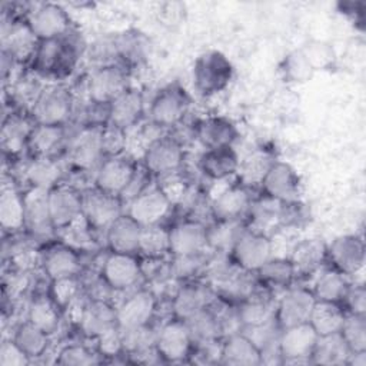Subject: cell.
Here are the masks:
<instances>
[{
  "label": "cell",
  "mask_w": 366,
  "mask_h": 366,
  "mask_svg": "<svg viewBox=\"0 0 366 366\" xmlns=\"http://www.w3.org/2000/svg\"><path fill=\"white\" fill-rule=\"evenodd\" d=\"M34 124L36 123L30 114H21L17 112L6 114L0 132V144L3 153L13 157L26 150Z\"/></svg>",
  "instance_id": "28"
},
{
  "label": "cell",
  "mask_w": 366,
  "mask_h": 366,
  "mask_svg": "<svg viewBox=\"0 0 366 366\" xmlns=\"http://www.w3.org/2000/svg\"><path fill=\"white\" fill-rule=\"evenodd\" d=\"M283 209L285 203L262 194L260 197L253 199L244 217L246 226L269 234L270 229L283 226Z\"/></svg>",
  "instance_id": "32"
},
{
  "label": "cell",
  "mask_w": 366,
  "mask_h": 366,
  "mask_svg": "<svg viewBox=\"0 0 366 366\" xmlns=\"http://www.w3.org/2000/svg\"><path fill=\"white\" fill-rule=\"evenodd\" d=\"M0 226L4 233L24 230V199L23 193L6 182L0 190Z\"/></svg>",
  "instance_id": "34"
},
{
  "label": "cell",
  "mask_w": 366,
  "mask_h": 366,
  "mask_svg": "<svg viewBox=\"0 0 366 366\" xmlns=\"http://www.w3.org/2000/svg\"><path fill=\"white\" fill-rule=\"evenodd\" d=\"M260 286L267 289H287L293 285L296 274L289 257H270L256 273Z\"/></svg>",
  "instance_id": "41"
},
{
  "label": "cell",
  "mask_w": 366,
  "mask_h": 366,
  "mask_svg": "<svg viewBox=\"0 0 366 366\" xmlns=\"http://www.w3.org/2000/svg\"><path fill=\"white\" fill-rule=\"evenodd\" d=\"M170 254L189 256L209 250L207 224L196 217H187L169 227Z\"/></svg>",
  "instance_id": "20"
},
{
  "label": "cell",
  "mask_w": 366,
  "mask_h": 366,
  "mask_svg": "<svg viewBox=\"0 0 366 366\" xmlns=\"http://www.w3.org/2000/svg\"><path fill=\"white\" fill-rule=\"evenodd\" d=\"M174 203L160 184H150L127 202L126 213L140 226L162 224L170 214Z\"/></svg>",
  "instance_id": "11"
},
{
  "label": "cell",
  "mask_w": 366,
  "mask_h": 366,
  "mask_svg": "<svg viewBox=\"0 0 366 366\" xmlns=\"http://www.w3.org/2000/svg\"><path fill=\"white\" fill-rule=\"evenodd\" d=\"M81 216L92 230L106 232L107 227L126 212L123 209L124 202L120 196L106 193L94 186L81 190Z\"/></svg>",
  "instance_id": "9"
},
{
  "label": "cell",
  "mask_w": 366,
  "mask_h": 366,
  "mask_svg": "<svg viewBox=\"0 0 366 366\" xmlns=\"http://www.w3.org/2000/svg\"><path fill=\"white\" fill-rule=\"evenodd\" d=\"M74 112V97L64 84H47L39 93L30 109V116L37 124L66 126Z\"/></svg>",
  "instance_id": "3"
},
{
  "label": "cell",
  "mask_w": 366,
  "mask_h": 366,
  "mask_svg": "<svg viewBox=\"0 0 366 366\" xmlns=\"http://www.w3.org/2000/svg\"><path fill=\"white\" fill-rule=\"evenodd\" d=\"M140 232L142 226L124 212L104 232L106 244L110 252L137 254Z\"/></svg>",
  "instance_id": "33"
},
{
  "label": "cell",
  "mask_w": 366,
  "mask_h": 366,
  "mask_svg": "<svg viewBox=\"0 0 366 366\" xmlns=\"http://www.w3.org/2000/svg\"><path fill=\"white\" fill-rule=\"evenodd\" d=\"M63 312L60 307L51 300V297L46 295L34 296L27 306V320L43 329L49 335H53L60 325Z\"/></svg>",
  "instance_id": "45"
},
{
  "label": "cell",
  "mask_w": 366,
  "mask_h": 366,
  "mask_svg": "<svg viewBox=\"0 0 366 366\" xmlns=\"http://www.w3.org/2000/svg\"><path fill=\"white\" fill-rule=\"evenodd\" d=\"M296 277L317 273L326 262V244L319 239H306L297 243L290 254Z\"/></svg>",
  "instance_id": "35"
},
{
  "label": "cell",
  "mask_w": 366,
  "mask_h": 366,
  "mask_svg": "<svg viewBox=\"0 0 366 366\" xmlns=\"http://www.w3.org/2000/svg\"><path fill=\"white\" fill-rule=\"evenodd\" d=\"M26 23L39 40H53L69 34L71 21L64 7L57 3H39L27 11Z\"/></svg>",
  "instance_id": "14"
},
{
  "label": "cell",
  "mask_w": 366,
  "mask_h": 366,
  "mask_svg": "<svg viewBox=\"0 0 366 366\" xmlns=\"http://www.w3.org/2000/svg\"><path fill=\"white\" fill-rule=\"evenodd\" d=\"M24 199V230H27L33 237H49L56 229L51 223L49 204H47V190L29 187L23 192Z\"/></svg>",
  "instance_id": "24"
},
{
  "label": "cell",
  "mask_w": 366,
  "mask_h": 366,
  "mask_svg": "<svg viewBox=\"0 0 366 366\" xmlns=\"http://www.w3.org/2000/svg\"><path fill=\"white\" fill-rule=\"evenodd\" d=\"M156 350L163 362H184L192 356L194 342L184 320L173 317L156 330Z\"/></svg>",
  "instance_id": "13"
},
{
  "label": "cell",
  "mask_w": 366,
  "mask_h": 366,
  "mask_svg": "<svg viewBox=\"0 0 366 366\" xmlns=\"http://www.w3.org/2000/svg\"><path fill=\"white\" fill-rule=\"evenodd\" d=\"M56 362L64 366H89L102 363L104 362V359L96 349H90L84 345L74 343L64 346L59 352Z\"/></svg>",
  "instance_id": "51"
},
{
  "label": "cell",
  "mask_w": 366,
  "mask_h": 366,
  "mask_svg": "<svg viewBox=\"0 0 366 366\" xmlns=\"http://www.w3.org/2000/svg\"><path fill=\"white\" fill-rule=\"evenodd\" d=\"M219 362L230 366H257L262 365V353L254 342L239 330L222 340Z\"/></svg>",
  "instance_id": "31"
},
{
  "label": "cell",
  "mask_w": 366,
  "mask_h": 366,
  "mask_svg": "<svg viewBox=\"0 0 366 366\" xmlns=\"http://www.w3.org/2000/svg\"><path fill=\"white\" fill-rule=\"evenodd\" d=\"M350 282L346 274L333 269L332 266H323L313 280V286L310 287L316 300L340 303Z\"/></svg>",
  "instance_id": "39"
},
{
  "label": "cell",
  "mask_w": 366,
  "mask_h": 366,
  "mask_svg": "<svg viewBox=\"0 0 366 366\" xmlns=\"http://www.w3.org/2000/svg\"><path fill=\"white\" fill-rule=\"evenodd\" d=\"M262 194L282 203L299 202L302 182L297 172L286 162L274 160L260 182Z\"/></svg>",
  "instance_id": "16"
},
{
  "label": "cell",
  "mask_w": 366,
  "mask_h": 366,
  "mask_svg": "<svg viewBox=\"0 0 366 366\" xmlns=\"http://www.w3.org/2000/svg\"><path fill=\"white\" fill-rule=\"evenodd\" d=\"M340 305L346 313L366 315V289L362 283H350Z\"/></svg>",
  "instance_id": "57"
},
{
  "label": "cell",
  "mask_w": 366,
  "mask_h": 366,
  "mask_svg": "<svg viewBox=\"0 0 366 366\" xmlns=\"http://www.w3.org/2000/svg\"><path fill=\"white\" fill-rule=\"evenodd\" d=\"M117 326V310L109 300L103 297H90L86 303L83 315L77 323L80 332L89 337L96 339L104 332Z\"/></svg>",
  "instance_id": "25"
},
{
  "label": "cell",
  "mask_w": 366,
  "mask_h": 366,
  "mask_svg": "<svg viewBox=\"0 0 366 366\" xmlns=\"http://www.w3.org/2000/svg\"><path fill=\"white\" fill-rule=\"evenodd\" d=\"M270 236L253 229H246L229 252L230 260L242 270L256 273L273 254Z\"/></svg>",
  "instance_id": "7"
},
{
  "label": "cell",
  "mask_w": 366,
  "mask_h": 366,
  "mask_svg": "<svg viewBox=\"0 0 366 366\" xmlns=\"http://www.w3.org/2000/svg\"><path fill=\"white\" fill-rule=\"evenodd\" d=\"M173 263L170 272L179 279H190L192 276L197 274L200 270L206 269L209 257L206 252L189 256H172Z\"/></svg>",
  "instance_id": "54"
},
{
  "label": "cell",
  "mask_w": 366,
  "mask_h": 366,
  "mask_svg": "<svg viewBox=\"0 0 366 366\" xmlns=\"http://www.w3.org/2000/svg\"><path fill=\"white\" fill-rule=\"evenodd\" d=\"M103 157V126H81L69 142V163L79 172H89L96 170Z\"/></svg>",
  "instance_id": "10"
},
{
  "label": "cell",
  "mask_w": 366,
  "mask_h": 366,
  "mask_svg": "<svg viewBox=\"0 0 366 366\" xmlns=\"http://www.w3.org/2000/svg\"><path fill=\"white\" fill-rule=\"evenodd\" d=\"M40 266L49 280L79 276L81 272V257L73 246L57 242L40 252Z\"/></svg>",
  "instance_id": "21"
},
{
  "label": "cell",
  "mask_w": 366,
  "mask_h": 366,
  "mask_svg": "<svg viewBox=\"0 0 366 366\" xmlns=\"http://www.w3.org/2000/svg\"><path fill=\"white\" fill-rule=\"evenodd\" d=\"M31 363L30 357L14 343V340L3 339L0 345V365L1 366H26Z\"/></svg>",
  "instance_id": "58"
},
{
  "label": "cell",
  "mask_w": 366,
  "mask_h": 366,
  "mask_svg": "<svg viewBox=\"0 0 366 366\" xmlns=\"http://www.w3.org/2000/svg\"><path fill=\"white\" fill-rule=\"evenodd\" d=\"M232 61L217 50L202 53L193 64V86L202 96H214L223 92L233 79Z\"/></svg>",
  "instance_id": "2"
},
{
  "label": "cell",
  "mask_w": 366,
  "mask_h": 366,
  "mask_svg": "<svg viewBox=\"0 0 366 366\" xmlns=\"http://www.w3.org/2000/svg\"><path fill=\"white\" fill-rule=\"evenodd\" d=\"M23 173L30 187L50 190L60 184L63 167L57 157H31Z\"/></svg>",
  "instance_id": "38"
},
{
  "label": "cell",
  "mask_w": 366,
  "mask_h": 366,
  "mask_svg": "<svg viewBox=\"0 0 366 366\" xmlns=\"http://www.w3.org/2000/svg\"><path fill=\"white\" fill-rule=\"evenodd\" d=\"M49 282L50 283L47 295L60 307L61 312H64L69 305H71L79 296H81V282L79 276L60 277Z\"/></svg>",
  "instance_id": "49"
},
{
  "label": "cell",
  "mask_w": 366,
  "mask_h": 366,
  "mask_svg": "<svg viewBox=\"0 0 366 366\" xmlns=\"http://www.w3.org/2000/svg\"><path fill=\"white\" fill-rule=\"evenodd\" d=\"M317 333L309 322L285 327L279 335V352L282 365L312 363V353L317 342Z\"/></svg>",
  "instance_id": "15"
},
{
  "label": "cell",
  "mask_w": 366,
  "mask_h": 366,
  "mask_svg": "<svg viewBox=\"0 0 366 366\" xmlns=\"http://www.w3.org/2000/svg\"><path fill=\"white\" fill-rule=\"evenodd\" d=\"M137 254L149 260H160L170 254L169 227L163 223L142 226Z\"/></svg>",
  "instance_id": "46"
},
{
  "label": "cell",
  "mask_w": 366,
  "mask_h": 366,
  "mask_svg": "<svg viewBox=\"0 0 366 366\" xmlns=\"http://www.w3.org/2000/svg\"><path fill=\"white\" fill-rule=\"evenodd\" d=\"M79 60V43L71 31L60 39L40 40L30 61L34 74L44 79H64L76 67Z\"/></svg>",
  "instance_id": "1"
},
{
  "label": "cell",
  "mask_w": 366,
  "mask_h": 366,
  "mask_svg": "<svg viewBox=\"0 0 366 366\" xmlns=\"http://www.w3.org/2000/svg\"><path fill=\"white\" fill-rule=\"evenodd\" d=\"M136 169V160L127 153L106 156L94 170L93 186L106 193L122 197L129 183L132 182Z\"/></svg>",
  "instance_id": "12"
},
{
  "label": "cell",
  "mask_w": 366,
  "mask_h": 366,
  "mask_svg": "<svg viewBox=\"0 0 366 366\" xmlns=\"http://www.w3.org/2000/svg\"><path fill=\"white\" fill-rule=\"evenodd\" d=\"M190 96L177 83L160 89L150 102L149 120L160 129H172L184 119L190 107Z\"/></svg>",
  "instance_id": "4"
},
{
  "label": "cell",
  "mask_w": 366,
  "mask_h": 366,
  "mask_svg": "<svg viewBox=\"0 0 366 366\" xmlns=\"http://www.w3.org/2000/svg\"><path fill=\"white\" fill-rule=\"evenodd\" d=\"M366 249L362 236L342 234L326 246V262L329 266L346 274H356L363 269Z\"/></svg>",
  "instance_id": "17"
},
{
  "label": "cell",
  "mask_w": 366,
  "mask_h": 366,
  "mask_svg": "<svg viewBox=\"0 0 366 366\" xmlns=\"http://www.w3.org/2000/svg\"><path fill=\"white\" fill-rule=\"evenodd\" d=\"M130 87L129 71L119 63H106L92 71L86 81L90 103L109 106L116 97Z\"/></svg>",
  "instance_id": "5"
},
{
  "label": "cell",
  "mask_w": 366,
  "mask_h": 366,
  "mask_svg": "<svg viewBox=\"0 0 366 366\" xmlns=\"http://www.w3.org/2000/svg\"><path fill=\"white\" fill-rule=\"evenodd\" d=\"M184 322L192 333L194 345L217 342L224 336L219 315L213 310V305L197 312Z\"/></svg>",
  "instance_id": "44"
},
{
  "label": "cell",
  "mask_w": 366,
  "mask_h": 366,
  "mask_svg": "<svg viewBox=\"0 0 366 366\" xmlns=\"http://www.w3.org/2000/svg\"><path fill=\"white\" fill-rule=\"evenodd\" d=\"M157 307L156 295L150 289H139L130 293L119 306L117 326L120 329H134L150 325Z\"/></svg>",
  "instance_id": "22"
},
{
  "label": "cell",
  "mask_w": 366,
  "mask_h": 366,
  "mask_svg": "<svg viewBox=\"0 0 366 366\" xmlns=\"http://www.w3.org/2000/svg\"><path fill=\"white\" fill-rule=\"evenodd\" d=\"M144 114V99L140 90L129 87L109 104V124L123 130L137 126Z\"/></svg>",
  "instance_id": "29"
},
{
  "label": "cell",
  "mask_w": 366,
  "mask_h": 366,
  "mask_svg": "<svg viewBox=\"0 0 366 366\" xmlns=\"http://www.w3.org/2000/svg\"><path fill=\"white\" fill-rule=\"evenodd\" d=\"M316 297L310 287L289 286L276 302L274 317L282 329L309 322Z\"/></svg>",
  "instance_id": "18"
},
{
  "label": "cell",
  "mask_w": 366,
  "mask_h": 366,
  "mask_svg": "<svg viewBox=\"0 0 366 366\" xmlns=\"http://www.w3.org/2000/svg\"><path fill=\"white\" fill-rule=\"evenodd\" d=\"M214 290L209 283L186 282L183 283L172 297L173 317L186 320L197 312L213 305Z\"/></svg>",
  "instance_id": "23"
},
{
  "label": "cell",
  "mask_w": 366,
  "mask_h": 366,
  "mask_svg": "<svg viewBox=\"0 0 366 366\" xmlns=\"http://www.w3.org/2000/svg\"><path fill=\"white\" fill-rule=\"evenodd\" d=\"M94 340H96V350L103 356V359L124 355L123 339H122V332H120L119 326L104 332Z\"/></svg>",
  "instance_id": "56"
},
{
  "label": "cell",
  "mask_w": 366,
  "mask_h": 366,
  "mask_svg": "<svg viewBox=\"0 0 366 366\" xmlns=\"http://www.w3.org/2000/svg\"><path fill=\"white\" fill-rule=\"evenodd\" d=\"M253 199L250 187L232 184L210 203V213L214 220H244Z\"/></svg>",
  "instance_id": "26"
},
{
  "label": "cell",
  "mask_w": 366,
  "mask_h": 366,
  "mask_svg": "<svg viewBox=\"0 0 366 366\" xmlns=\"http://www.w3.org/2000/svg\"><path fill=\"white\" fill-rule=\"evenodd\" d=\"M184 162L182 143L172 136H160L150 142L142 154V164L153 177H166L180 170Z\"/></svg>",
  "instance_id": "6"
},
{
  "label": "cell",
  "mask_w": 366,
  "mask_h": 366,
  "mask_svg": "<svg viewBox=\"0 0 366 366\" xmlns=\"http://www.w3.org/2000/svg\"><path fill=\"white\" fill-rule=\"evenodd\" d=\"M47 204L56 232L63 230L81 217V190L74 186L60 183L47 190Z\"/></svg>",
  "instance_id": "19"
},
{
  "label": "cell",
  "mask_w": 366,
  "mask_h": 366,
  "mask_svg": "<svg viewBox=\"0 0 366 366\" xmlns=\"http://www.w3.org/2000/svg\"><path fill=\"white\" fill-rule=\"evenodd\" d=\"M282 73L287 81L305 83L313 76V69L306 61L302 50L290 51L282 61Z\"/></svg>",
  "instance_id": "53"
},
{
  "label": "cell",
  "mask_w": 366,
  "mask_h": 366,
  "mask_svg": "<svg viewBox=\"0 0 366 366\" xmlns=\"http://www.w3.org/2000/svg\"><path fill=\"white\" fill-rule=\"evenodd\" d=\"M11 339L33 362L46 355L50 345V335L27 319L14 327Z\"/></svg>",
  "instance_id": "43"
},
{
  "label": "cell",
  "mask_w": 366,
  "mask_h": 366,
  "mask_svg": "<svg viewBox=\"0 0 366 366\" xmlns=\"http://www.w3.org/2000/svg\"><path fill=\"white\" fill-rule=\"evenodd\" d=\"M339 333L352 353L366 352V315L346 313Z\"/></svg>",
  "instance_id": "50"
},
{
  "label": "cell",
  "mask_w": 366,
  "mask_h": 366,
  "mask_svg": "<svg viewBox=\"0 0 366 366\" xmlns=\"http://www.w3.org/2000/svg\"><path fill=\"white\" fill-rule=\"evenodd\" d=\"M346 317V310L340 303L316 300L310 317L309 325L315 329L317 336L339 333Z\"/></svg>",
  "instance_id": "42"
},
{
  "label": "cell",
  "mask_w": 366,
  "mask_h": 366,
  "mask_svg": "<svg viewBox=\"0 0 366 366\" xmlns=\"http://www.w3.org/2000/svg\"><path fill=\"white\" fill-rule=\"evenodd\" d=\"M350 353L352 352L340 333L319 336L312 353V363L323 366H343L347 365Z\"/></svg>",
  "instance_id": "40"
},
{
  "label": "cell",
  "mask_w": 366,
  "mask_h": 366,
  "mask_svg": "<svg viewBox=\"0 0 366 366\" xmlns=\"http://www.w3.org/2000/svg\"><path fill=\"white\" fill-rule=\"evenodd\" d=\"M194 137L204 149L233 146L239 137L237 126L223 116H207L194 124Z\"/></svg>",
  "instance_id": "27"
},
{
  "label": "cell",
  "mask_w": 366,
  "mask_h": 366,
  "mask_svg": "<svg viewBox=\"0 0 366 366\" xmlns=\"http://www.w3.org/2000/svg\"><path fill=\"white\" fill-rule=\"evenodd\" d=\"M274 309H276V302H273L269 296H264L259 290H256L253 295H250L249 297L237 303L236 313L239 317L240 329L259 326L273 320Z\"/></svg>",
  "instance_id": "37"
},
{
  "label": "cell",
  "mask_w": 366,
  "mask_h": 366,
  "mask_svg": "<svg viewBox=\"0 0 366 366\" xmlns=\"http://www.w3.org/2000/svg\"><path fill=\"white\" fill-rule=\"evenodd\" d=\"M143 277V264L139 254L110 252L103 259L100 279L103 285L114 292H123L136 286Z\"/></svg>",
  "instance_id": "8"
},
{
  "label": "cell",
  "mask_w": 366,
  "mask_h": 366,
  "mask_svg": "<svg viewBox=\"0 0 366 366\" xmlns=\"http://www.w3.org/2000/svg\"><path fill=\"white\" fill-rule=\"evenodd\" d=\"M246 229L244 220H214L207 224V246L216 253L229 254L232 246Z\"/></svg>",
  "instance_id": "47"
},
{
  "label": "cell",
  "mask_w": 366,
  "mask_h": 366,
  "mask_svg": "<svg viewBox=\"0 0 366 366\" xmlns=\"http://www.w3.org/2000/svg\"><path fill=\"white\" fill-rule=\"evenodd\" d=\"M276 159L269 154L267 152L257 150L252 154H249L243 162L239 164V180L242 184L247 187H253L256 184H260L264 173L270 167V164Z\"/></svg>",
  "instance_id": "48"
},
{
  "label": "cell",
  "mask_w": 366,
  "mask_h": 366,
  "mask_svg": "<svg viewBox=\"0 0 366 366\" xmlns=\"http://www.w3.org/2000/svg\"><path fill=\"white\" fill-rule=\"evenodd\" d=\"M300 50L313 71L326 70L336 60L333 47L323 40H310Z\"/></svg>",
  "instance_id": "52"
},
{
  "label": "cell",
  "mask_w": 366,
  "mask_h": 366,
  "mask_svg": "<svg viewBox=\"0 0 366 366\" xmlns=\"http://www.w3.org/2000/svg\"><path fill=\"white\" fill-rule=\"evenodd\" d=\"M127 149V132L113 124L103 126V153L106 156H116L126 153Z\"/></svg>",
  "instance_id": "55"
},
{
  "label": "cell",
  "mask_w": 366,
  "mask_h": 366,
  "mask_svg": "<svg viewBox=\"0 0 366 366\" xmlns=\"http://www.w3.org/2000/svg\"><path fill=\"white\" fill-rule=\"evenodd\" d=\"M66 140V126L34 124L27 150L31 157H56Z\"/></svg>",
  "instance_id": "36"
},
{
  "label": "cell",
  "mask_w": 366,
  "mask_h": 366,
  "mask_svg": "<svg viewBox=\"0 0 366 366\" xmlns=\"http://www.w3.org/2000/svg\"><path fill=\"white\" fill-rule=\"evenodd\" d=\"M239 164L240 159L233 146L206 149L197 160V167L200 173L213 182L233 177L239 172Z\"/></svg>",
  "instance_id": "30"
}]
</instances>
